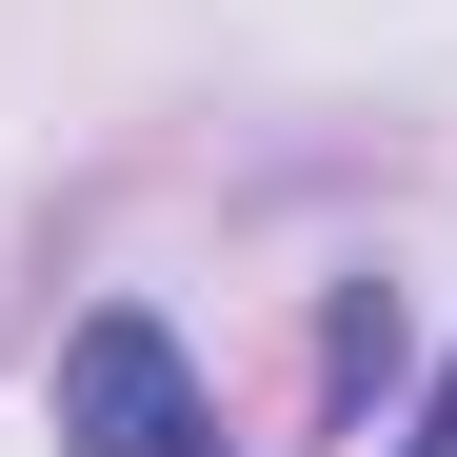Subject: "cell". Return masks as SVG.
Segmentation results:
<instances>
[{
	"label": "cell",
	"mask_w": 457,
	"mask_h": 457,
	"mask_svg": "<svg viewBox=\"0 0 457 457\" xmlns=\"http://www.w3.org/2000/svg\"><path fill=\"white\" fill-rule=\"evenodd\" d=\"M60 457H239L219 437V398H199V358H179V319H139V298H100L80 338H60Z\"/></svg>",
	"instance_id": "6da1fadb"
},
{
	"label": "cell",
	"mask_w": 457,
	"mask_h": 457,
	"mask_svg": "<svg viewBox=\"0 0 457 457\" xmlns=\"http://www.w3.org/2000/svg\"><path fill=\"white\" fill-rule=\"evenodd\" d=\"M398 457H457V358H437V398H418V437H398Z\"/></svg>",
	"instance_id": "7a4b0ae2"
}]
</instances>
